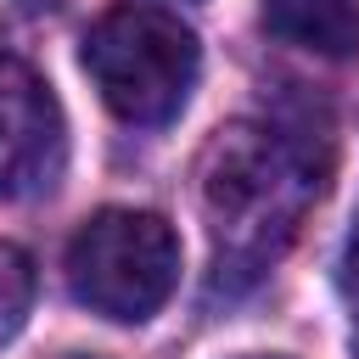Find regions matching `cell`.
Returning <instances> with one entry per match:
<instances>
[{
    "label": "cell",
    "mask_w": 359,
    "mask_h": 359,
    "mask_svg": "<svg viewBox=\"0 0 359 359\" xmlns=\"http://www.w3.org/2000/svg\"><path fill=\"white\" fill-rule=\"evenodd\" d=\"M320 191L314 163L275 129L236 123L208 146L202 163V208L213 224L219 269L258 275L297 230L309 196Z\"/></svg>",
    "instance_id": "1"
},
{
    "label": "cell",
    "mask_w": 359,
    "mask_h": 359,
    "mask_svg": "<svg viewBox=\"0 0 359 359\" xmlns=\"http://www.w3.org/2000/svg\"><path fill=\"white\" fill-rule=\"evenodd\" d=\"M196 67V34L163 6H118L84 39V73L95 79L101 101L140 129H163L185 112Z\"/></svg>",
    "instance_id": "2"
},
{
    "label": "cell",
    "mask_w": 359,
    "mask_h": 359,
    "mask_svg": "<svg viewBox=\"0 0 359 359\" xmlns=\"http://www.w3.org/2000/svg\"><path fill=\"white\" fill-rule=\"evenodd\" d=\"M67 286L101 320H151L180 286L174 224L151 208H101L67 247Z\"/></svg>",
    "instance_id": "3"
},
{
    "label": "cell",
    "mask_w": 359,
    "mask_h": 359,
    "mask_svg": "<svg viewBox=\"0 0 359 359\" xmlns=\"http://www.w3.org/2000/svg\"><path fill=\"white\" fill-rule=\"evenodd\" d=\"M62 157H67V135L50 84L34 67L0 56V196L50 191Z\"/></svg>",
    "instance_id": "4"
},
{
    "label": "cell",
    "mask_w": 359,
    "mask_h": 359,
    "mask_svg": "<svg viewBox=\"0 0 359 359\" xmlns=\"http://www.w3.org/2000/svg\"><path fill=\"white\" fill-rule=\"evenodd\" d=\"M264 28L314 56H359V0H264Z\"/></svg>",
    "instance_id": "5"
},
{
    "label": "cell",
    "mask_w": 359,
    "mask_h": 359,
    "mask_svg": "<svg viewBox=\"0 0 359 359\" xmlns=\"http://www.w3.org/2000/svg\"><path fill=\"white\" fill-rule=\"evenodd\" d=\"M28 303H34V258L22 247L0 241V348L22 331Z\"/></svg>",
    "instance_id": "6"
},
{
    "label": "cell",
    "mask_w": 359,
    "mask_h": 359,
    "mask_svg": "<svg viewBox=\"0 0 359 359\" xmlns=\"http://www.w3.org/2000/svg\"><path fill=\"white\" fill-rule=\"evenodd\" d=\"M342 292L359 303V213H353V230H348V247H342Z\"/></svg>",
    "instance_id": "7"
},
{
    "label": "cell",
    "mask_w": 359,
    "mask_h": 359,
    "mask_svg": "<svg viewBox=\"0 0 359 359\" xmlns=\"http://www.w3.org/2000/svg\"><path fill=\"white\" fill-rule=\"evenodd\" d=\"M353 359H359V314H353Z\"/></svg>",
    "instance_id": "8"
},
{
    "label": "cell",
    "mask_w": 359,
    "mask_h": 359,
    "mask_svg": "<svg viewBox=\"0 0 359 359\" xmlns=\"http://www.w3.org/2000/svg\"><path fill=\"white\" fill-rule=\"evenodd\" d=\"M252 359H280V353H252Z\"/></svg>",
    "instance_id": "9"
},
{
    "label": "cell",
    "mask_w": 359,
    "mask_h": 359,
    "mask_svg": "<svg viewBox=\"0 0 359 359\" xmlns=\"http://www.w3.org/2000/svg\"><path fill=\"white\" fill-rule=\"evenodd\" d=\"M79 359H90V353H79Z\"/></svg>",
    "instance_id": "10"
}]
</instances>
